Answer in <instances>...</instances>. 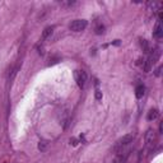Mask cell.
<instances>
[{
    "instance_id": "cell-1",
    "label": "cell",
    "mask_w": 163,
    "mask_h": 163,
    "mask_svg": "<svg viewBox=\"0 0 163 163\" xmlns=\"http://www.w3.org/2000/svg\"><path fill=\"white\" fill-rule=\"evenodd\" d=\"M159 56H161V50H159L158 47H156L153 52H150L149 57L146 59V63H145V65H144V70H145V73L150 72L152 66L157 63V60L159 59Z\"/></svg>"
},
{
    "instance_id": "cell-16",
    "label": "cell",
    "mask_w": 163,
    "mask_h": 163,
    "mask_svg": "<svg viewBox=\"0 0 163 163\" xmlns=\"http://www.w3.org/2000/svg\"><path fill=\"white\" fill-rule=\"evenodd\" d=\"M70 143H72L74 146H75L76 144H78V143H76V139H70Z\"/></svg>"
},
{
    "instance_id": "cell-7",
    "label": "cell",
    "mask_w": 163,
    "mask_h": 163,
    "mask_svg": "<svg viewBox=\"0 0 163 163\" xmlns=\"http://www.w3.org/2000/svg\"><path fill=\"white\" fill-rule=\"evenodd\" d=\"M158 116H159V112H158L157 108H152V110L148 112V120L149 121H153V120H156Z\"/></svg>"
},
{
    "instance_id": "cell-14",
    "label": "cell",
    "mask_w": 163,
    "mask_h": 163,
    "mask_svg": "<svg viewBox=\"0 0 163 163\" xmlns=\"http://www.w3.org/2000/svg\"><path fill=\"white\" fill-rule=\"evenodd\" d=\"M96 99H98V101H99V99H102V92L98 91V89L96 91Z\"/></svg>"
},
{
    "instance_id": "cell-12",
    "label": "cell",
    "mask_w": 163,
    "mask_h": 163,
    "mask_svg": "<svg viewBox=\"0 0 163 163\" xmlns=\"http://www.w3.org/2000/svg\"><path fill=\"white\" fill-rule=\"evenodd\" d=\"M105 32V27L103 26H98L97 28H96V33L97 35H102Z\"/></svg>"
},
{
    "instance_id": "cell-2",
    "label": "cell",
    "mask_w": 163,
    "mask_h": 163,
    "mask_svg": "<svg viewBox=\"0 0 163 163\" xmlns=\"http://www.w3.org/2000/svg\"><path fill=\"white\" fill-rule=\"evenodd\" d=\"M88 26V22L85 19H75L70 23V26H69V28H70L73 32H80V31L85 29V27Z\"/></svg>"
},
{
    "instance_id": "cell-3",
    "label": "cell",
    "mask_w": 163,
    "mask_h": 163,
    "mask_svg": "<svg viewBox=\"0 0 163 163\" xmlns=\"http://www.w3.org/2000/svg\"><path fill=\"white\" fill-rule=\"evenodd\" d=\"M74 79L78 84L79 88H83L85 85V82H87V74L83 70H75L74 72Z\"/></svg>"
},
{
    "instance_id": "cell-15",
    "label": "cell",
    "mask_w": 163,
    "mask_h": 163,
    "mask_svg": "<svg viewBox=\"0 0 163 163\" xmlns=\"http://www.w3.org/2000/svg\"><path fill=\"white\" fill-rule=\"evenodd\" d=\"M161 70H162V66H159V68L157 69V70H156V75H157V76L161 75Z\"/></svg>"
},
{
    "instance_id": "cell-8",
    "label": "cell",
    "mask_w": 163,
    "mask_h": 163,
    "mask_svg": "<svg viewBox=\"0 0 163 163\" xmlns=\"http://www.w3.org/2000/svg\"><path fill=\"white\" fill-rule=\"evenodd\" d=\"M144 92H145V88H144V85H138V87L135 88V96L136 98H142L144 96Z\"/></svg>"
},
{
    "instance_id": "cell-6",
    "label": "cell",
    "mask_w": 163,
    "mask_h": 163,
    "mask_svg": "<svg viewBox=\"0 0 163 163\" xmlns=\"http://www.w3.org/2000/svg\"><path fill=\"white\" fill-rule=\"evenodd\" d=\"M128 157H129V153H120L117 157H116L113 161H112V163H125L126 162V159H128Z\"/></svg>"
},
{
    "instance_id": "cell-4",
    "label": "cell",
    "mask_w": 163,
    "mask_h": 163,
    "mask_svg": "<svg viewBox=\"0 0 163 163\" xmlns=\"http://www.w3.org/2000/svg\"><path fill=\"white\" fill-rule=\"evenodd\" d=\"M133 139H134V135L133 134H126V135H124L120 140L117 142L119 146H122V145H128L129 143L133 142Z\"/></svg>"
},
{
    "instance_id": "cell-10",
    "label": "cell",
    "mask_w": 163,
    "mask_h": 163,
    "mask_svg": "<svg viewBox=\"0 0 163 163\" xmlns=\"http://www.w3.org/2000/svg\"><path fill=\"white\" fill-rule=\"evenodd\" d=\"M146 143L148 144H152L154 142V139H156V136H154V131L153 130H149L148 133H146Z\"/></svg>"
},
{
    "instance_id": "cell-13",
    "label": "cell",
    "mask_w": 163,
    "mask_h": 163,
    "mask_svg": "<svg viewBox=\"0 0 163 163\" xmlns=\"http://www.w3.org/2000/svg\"><path fill=\"white\" fill-rule=\"evenodd\" d=\"M46 145H47V143H46V142H40V144H38V149H40V150H45Z\"/></svg>"
},
{
    "instance_id": "cell-5",
    "label": "cell",
    "mask_w": 163,
    "mask_h": 163,
    "mask_svg": "<svg viewBox=\"0 0 163 163\" xmlns=\"http://www.w3.org/2000/svg\"><path fill=\"white\" fill-rule=\"evenodd\" d=\"M153 36L156 37V38H161L163 36V28H162V24H161V20H158L156 27H154V29H153Z\"/></svg>"
},
{
    "instance_id": "cell-11",
    "label": "cell",
    "mask_w": 163,
    "mask_h": 163,
    "mask_svg": "<svg viewBox=\"0 0 163 163\" xmlns=\"http://www.w3.org/2000/svg\"><path fill=\"white\" fill-rule=\"evenodd\" d=\"M140 45H142L144 52H149V46H148V42H146V40H140Z\"/></svg>"
},
{
    "instance_id": "cell-9",
    "label": "cell",
    "mask_w": 163,
    "mask_h": 163,
    "mask_svg": "<svg viewBox=\"0 0 163 163\" xmlns=\"http://www.w3.org/2000/svg\"><path fill=\"white\" fill-rule=\"evenodd\" d=\"M52 31H54V27H52V26H50V27H46V28H45V31L42 32V40H46V38H47L49 36H51Z\"/></svg>"
}]
</instances>
